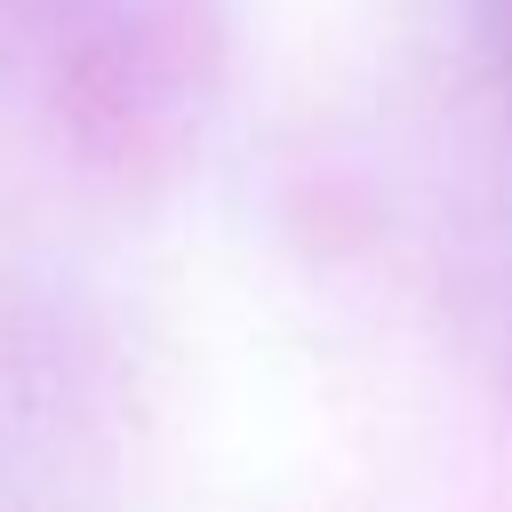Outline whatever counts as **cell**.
<instances>
[{"label": "cell", "mask_w": 512, "mask_h": 512, "mask_svg": "<svg viewBox=\"0 0 512 512\" xmlns=\"http://www.w3.org/2000/svg\"><path fill=\"white\" fill-rule=\"evenodd\" d=\"M480 16H488V48H496V72H504V88H512V0H480Z\"/></svg>", "instance_id": "1"}]
</instances>
